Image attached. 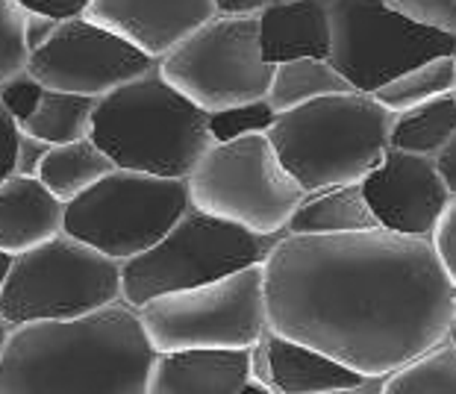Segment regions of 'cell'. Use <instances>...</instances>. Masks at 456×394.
<instances>
[{"label": "cell", "instance_id": "17", "mask_svg": "<svg viewBox=\"0 0 456 394\" xmlns=\"http://www.w3.org/2000/svg\"><path fill=\"white\" fill-rule=\"evenodd\" d=\"M259 44L271 65L330 60L327 0H274L259 12Z\"/></svg>", "mask_w": 456, "mask_h": 394}, {"label": "cell", "instance_id": "13", "mask_svg": "<svg viewBox=\"0 0 456 394\" xmlns=\"http://www.w3.org/2000/svg\"><path fill=\"white\" fill-rule=\"evenodd\" d=\"M359 186L380 229L419 238L433 236L444 206L453 197L430 157H415L397 148L386 150L380 165Z\"/></svg>", "mask_w": 456, "mask_h": 394}, {"label": "cell", "instance_id": "22", "mask_svg": "<svg viewBox=\"0 0 456 394\" xmlns=\"http://www.w3.org/2000/svg\"><path fill=\"white\" fill-rule=\"evenodd\" d=\"M354 85L333 68L330 60H292L274 65L271 76L268 103L277 112L304 107L309 101L327 98V94H351Z\"/></svg>", "mask_w": 456, "mask_h": 394}, {"label": "cell", "instance_id": "40", "mask_svg": "<svg viewBox=\"0 0 456 394\" xmlns=\"http://www.w3.org/2000/svg\"><path fill=\"white\" fill-rule=\"evenodd\" d=\"M239 394H268V391H262L259 386H254V382H248V386H245V389H241Z\"/></svg>", "mask_w": 456, "mask_h": 394}, {"label": "cell", "instance_id": "37", "mask_svg": "<svg viewBox=\"0 0 456 394\" xmlns=\"http://www.w3.org/2000/svg\"><path fill=\"white\" fill-rule=\"evenodd\" d=\"M12 253H4L0 251V294H4V285H6V277H9V268H12Z\"/></svg>", "mask_w": 456, "mask_h": 394}, {"label": "cell", "instance_id": "6", "mask_svg": "<svg viewBox=\"0 0 456 394\" xmlns=\"http://www.w3.org/2000/svg\"><path fill=\"white\" fill-rule=\"evenodd\" d=\"M280 236H256L189 206L177 224L144 253L121 262V301L144 306L159 294L221 280L262 265Z\"/></svg>", "mask_w": 456, "mask_h": 394}, {"label": "cell", "instance_id": "27", "mask_svg": "<svg viewBox=\"0 0 456 394\" xmlns=\"http://www.w3.org/2000/svg\"><path fill=\"white\" fill-rule=\"evenodd\" d=\"M277 121V109L271 107L268 98L239 103V107L221 109L209 115V133L212 141H232L241 136H256V133H268L271 124Z\"/></svg>", "mask_w": 456, "mask_h": 394}, {"label": "cell", "instance_id": "21", "mask_svg": "<svg viewBox=\"0 0 456 394\" xmlns=\"http://www.w3.org/2000/svg\"><path fill=\"white\" fill-rule=\"evenodd\" d=\"M456 133V92L397 112L392 118L389 148L415 153V157H436Z\"/></svg>", "mask_w": 456, "mask_h": 394}, {"label": "cell", "instance_id": "8", "mask_svg": "<svg viewBox=\"0 0 456 394\" xmlns=\"http://www.w3.org/2000/svg\"><path fill=\"white\" fill-rule=\"evenodd\" d=\"M189 206L186 180L115 168L65 204L62 233L115 262H127L157 245Z\"/></svg>", "mask_w": 456, "mask_h": 394}, {"label": "cell", "instance_id": "10", "mask_svg": "<svg viewBox=\"0 0 456 394\" xmlns=\"http://www.w3.org/2000/svg\"><path fill=\"white\" fill-rule=\"evenodd\" d=\"M159 74L203 112L268 98L274 65L262 56L259 18L216 15L157 62Z\"/></svg>", "mask_w": 456, "mask_h": 394}, {"label": "cell", "instance_id": "34", "mask_svg": "<svg viewBox=\"0 0 456 394\" xmlns=\"http://www.w3.org/2000/svg\"><path fill=\"white\" fill-rule=\"evenodd\" d=\"M274 0H216V15L227 18H259V12Z\"/></svg>", "mask_w": 456, "mask_h": 394}, {"label": "cell", "instance_id": "33", "mask_svg": "<svg viewBox=\"0 0 456 394\" xmlns=\"http://www.w3.org/2000/svg\"><path fill=\"white\" fill-rule=\"evenodd\" d=\"M51 150V144L38 141L33 136H27L21 133V139H18V157H15V174L18 177H36L38 165H42L45 153Z\"/></svg>", "mask_w": 456, "mask_h": 394}, {"label": "cell", "instance_id": "28", "mask_svg": "<svg viewBox=\"0 0 456 394\" xmlns=\"http://www.w3.org/2000/svg\"><path fill=\"white\" fill-rule=\"evenodd\" d=\"M383 4L406 21L456 36V0H383Z\"/></svg>", "mask_w": 456, "mask_h": 394}, {"label": "cell", "instance_id": "12", "mask_svg": "<svg viewBox=\"0 0 456 394\" xmlns=\"http://www.w3.org/2000/svg\"><path fill=\"white\" fill-rule=\"evenodd\" d=\"M33 51L27 74L45 89L71 92L83 98H103L118 85L151 71L157 60L142 53L118 33L94 24L92 18L36 21L30 27Z\"/></svg>", "mask_w": 456, "mask_h": 394}, {"label": "cell", "instance_id": "26", "mask_svg": "<svg viewBox=\"0 0 456 394\" xmlns=\"http://www.w3.org/2000/svg\"><path fill=\"white\" fill-rule=\"evenodd\" d=\"M33 18L15 0H0V85L27 71L33 51Z\"/></svg>", "mask_w": 456, "mask_h": 394}, {"label": "cell", "instance_id": "14", "mask_svg": "<svg viewBox=\"0 0 456 394\" xmlns=\"http://www.w3.org/2000/svg\"><path fill=\"white\" fill-rule=\"evenodd\" d=\"M86 18L159 62L171 47L216 18V0H92Z\"/></svg>", "mask_w": 456, "mask_h": 394}, {"label": "cell", "instance_id": "15", "mask_svg": "<svg viewBox=\"0 0 456 394\" xmlns=\"http://www.w3.org/2000/svg\"><path fill=\"white\" fill-rule=\"evenodd\" d=\"M250 382L268 394H327L368 380L306 344L265 330L250 348Z\"/></svg>", "mask_w": 456, "mask_h": 394}, {"label": "cell", "instance_id": "36", "mask_svg": "<svg viewBox=\"0 0 456 394\" xmlns=\"http://www.w3.org/2000/svg\"><path fill=\"white\" fill-rule=\"evenodd\" d=\"M327 394H380V380H368L356 389H342V391H327Z\"/></svg>", "mask_w": 456, "mask_h": 394}, {"label": "cell", "instance_id": "30", "mask_svg": "<svg viewBox=\"0 0 456 394\" xmlns=\"http://www.w3.org/2000/svg\"><path fill=\"white\" fill-rule=\"evenodd\" d=\"M430 245H433L436 256H439L448 280L456 288V197H451L448 206H444L439 224H436L433 236H430Z\"/></svg>", "mask_w": 456, "mask_h": 394}, {"label": "cell", "instance_id": "23", "mask_svg": "<svg viewBox=\"0 0 456 394\" xmlns=\"http://www.w3.org/2000/svg\"><path fill=\"white\" fill-rule=\"evenodd\" d=\"M98 98H83L71 92L45 89L36 112L21 124V133L45 144H68L92 136V118Z\"/></svg>", "mask_w": 456, "mask_h": 394}, {"label": "cell", "instance_id": "9", "mask_svg": "<svg viewBox=\"0 0 456 394\" xmlns=\"http://www.w3.org/2000/svg\"><path fill=\"white\" fill-rule=\"evenodd\" d=\"M151 344L157 353L216 348L248 350L268 330L262 265L221 277L183 292L159 294L139 306Z\"/></svg>", "mask_w": 456, "mask_h": 394}, {"label": "cell", "instance_id": "24", "mask_svg": "<svg viewBox=\"0 0 456 394\" xmlns=\"http://www.w3.org/2000/svg\"><path fill=\"white\" fill-rule=\"evenodd\" d=\"M448 92H456V56H436V60L415 65V68L380 85L371 98L383 109L397 115L412 107H421V103Z\"/></svg>", "mask_w": 456, "mask_h": 394}, {"label": "cell", "instance_id": "4", "mask_svg": "<svg viewBox=\"0 0 456 394\" xmlns=\"http://www.w3.org/2000/svg\"><path fill=\"white\" fill-rule=\"evenodd\" d=\"M389 109L371 94H327L277 112L268 139L304 191L362 182L389 150Z\"/></svg>", "mask_w": 456, "mask_h": 394}, {"label": "cell", "instance_id": "7", "mask_svg": "<svg viewBox=\"0 0 456 394\" xmlns=\"http://www.w3.org/2000/svg\"><path fill=\"white\" fill-rule=\"evenodd\" d=\"M115 301H121V262L60 233L12 259L0 315L9 326L71 321Z\"/></svg>", "mask_w": 456, "mask_h": 394}, {"label": "cell", "instance_id": "38", "mask_svg": "<svg viewBox=\"0 0 456 394\" xmlns=\"http://www.w3.org/2000/svg\"><path fill=\"white\" fill-rule=\"evenodd\" d=\"M9 333H12V326H9V321L4 318V315H0V359H4V350H6Z\"/></svg>", "mask_w": 456, "mask_h": 394}, {"label": "cell", "instance_id": "20", "mask_svg": "<svg viewBox=\"0 0 456 394\" xmlns=\"http://www.w3.org/2000/svg\"><path fill=\"white\" fill-rule=\"evenodd\" d=\"M115 168L118 165L92 139H80L68 144H53L45 153L36 177L42 180V186L53 197H60L62 204H71L74 197H80L86 189H92L94 182L112 174Z\"/></svg>", "mask_w": 456, "mask_h": 394}, {"label": "cell", "instance_id": "35", "mask_svg": "<svg viewBox=\"0 0 456 394\" xmlns=\"http://www.w3.org/2000/svg\"><path fill=\"white\" fill-rule=\"evenodd\" d=\"M433 162H436V171H439L442 182L448 186V191L456 197V133H453V139L444 144L439 153H436Z\"/></svg>", "mask_w": 456, "mask_h": 394}, {"label": "cell", "instance_id": "18", "mask_svg": "<svg viewBox=\"0 0 456 394\" xmlns=\"http://www.w3.org/2000/svg\"><path fill=\"white\" fill-rule=\"evenodd\" d=\"M65 204L38 177H9L0 182V251L27 253L62 233Z\"/></svg>", "mask_w": 456, "mask_h": 394}, {"label": "cell", "instance_id": "31", "mask_svg": "<svg viewBox=\"0 0 456 394\" xmlns=\"http://www.w3.org/2000/svg\"><path fill=\"white\" fill-rule=\"evenodd\" d=\"M36 21H68V18L86 15L92 0H15Z\"/></svg>", "mask_w": 456, "mask_h": 394}, {"label": "cell", "instance_id": "25", "mask_svg": "<svg viewBox=\"0 0 456 394\" xmlns=\"http://www.w3.org/2000/svg\"><path fill=\"white\" fill-rule=\"evenodd\" d=\"M380 394H456V344L442 342L380 380Z\"/></svg>", "mask_w": 456, "mask_h": 394}, {"label": "cell", "instance_id": "2", "mask_svg": "<svg viewBox=\"0 0 456 394\" xmlns=\"http://www.w3.org/2000/svg\"><path fill=\"white\" fill-rule=\"evenodd\" d=\"M157 357L139 310L115 301L71 321L12 326L0 394H148Z\"/></svg>", "mask_w": 456, "mask_h": 394}, {"label": "cell", "instance_id": "32", "mask_svg": "<svg viewBox=\"0 0 456 394\" xmlns=\"http://www.w3.org/2000/svg\"><path fill=\"white\" fill-rule=\"evenodd\" d=\"M18 139H21V127H18V121L0 103V182L15 177Z\"/></svg>", "mask_w": 456, "mask_h": 394}, {"label": "cell", "instance_id": "29", "mask_svg": "<svg viewBox=\"0 0 456 394\" xmlns=\"http://www.w3.org/2000/svg\"><path fill=\"white\" fill-rule=\"evenodd\" d=\"M42 94H45V85L38 83L36 76L27 74V71L12 76V80H9L6 85H0V103H4L6 112L18 121V127H21V124L36 112L38 101H42Z\"/></svg>", "mask_w": 456, "mask_h": 394}, {"label": "cell", "instance_id": "5", "mask_svg": "<svg viewBox=\"0 0 456 394\" xmlns=\"http://www.w3.org/2000/svg\"><path fill=\"white\" fill-rule=\"evenodd\" d=\"M186 186L195 209L256 236H283L306 195L280 162L268 133L212 141Z\"/></svg>", "mask_w": 456, "mask_h": 394}, {"label": "cell", "instance_id": "1", "mask_svg": "<svg viewBox=\"0 0 456 394\" xmlns=\"http://www.w3.org/2000/svg\"><path fill=\"white\" fill-rule=\"evenodd\" d=\"M268 330L365 380L448 342L453 283L430 238L389 229L283 233L262 262Z\"/></svg>", "mask_w": 456, "mask_h": 394}, {"label": "cell", "instance_id": "3", "mask_svg": "<svg viewBox=\"0 0 456 394\" xmlns=\"http://www.w3.org/2000/svg\"><path fill=\"white\" fill-rule=\"evenodd\" d=\"M89 139L118 168L171 180H186L212 148L209 112L174 89L157 65L103 94Z\"/></svg>", "mask_w": 456, "mask_h": 394}, {"label": "cell", "instance_id": "16", "mask_svg": "<svg viewBox=\"0 0 456 394\" xmlns=\"http://www.w3.org/2000/svg\"><path fill=\"white\" fill-rule=\"evenodd\" d=\"M250 382V348H191L159 353L148 394H239Z\"/></svg>", "mask_w": 456, "mask_h": 394}, {"label": "cell", "instance_id": "11", "mask_svg": "<svg viewBox=\"0 0 456 394\" xmlns=\"http://www.w3.org/2000/svg\"><path fill=\"white\" fill-rule=\"evenodd\" d=\"M330 62L359 94H374L436 56H456V36L392 12L383 0H327Z\"/></svg>", "mask_w": 456, "mask_h": 394}, {"label": "cell", "instance_id": "39", "mask_svg": "<svg viewBox=\"0 0 456 394\" xmlns=\"http://www.w3.org/2000/svg\"><path fill=\"white\" fill-rule=\"evenodd\" d=\"M453 306H456V292H453ZM448 342L456 344V310H453V324H451V333H448Z\"/></svg>", "mask_w": 456, "mask_h": 394}, {"label": "cell", "instance_id": "19", "mask_svg": "<svg viewBox=\"0 0 456 394\" xmlns=\"http://www.w3.org/2000/svg\"><path fill=\"white\" fill-rule=\"evenodd\" d=\"M362 229H380V224H377V215L368 206L359 182L306 191L286 224L289 236L362 233Z\"/></svg>", "mask_w": 456, "mask_h": 394}]
</instances>
